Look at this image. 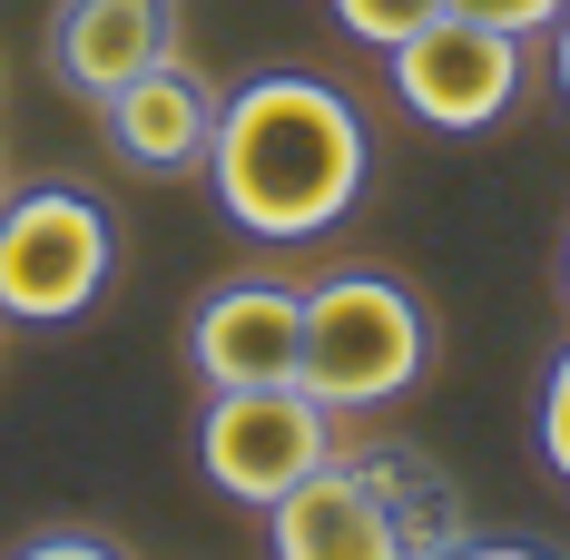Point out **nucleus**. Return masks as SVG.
I'll return each mask as SVG.
<instances>
[{
    "instance_id": "11",
    "label": "nucleus",
    "mask_w": 570,
    "mask_h": 560,
    "mask_svg": "<svg viewBox=\"0 0 570 560\" xmlns=\"http://www.w3.org/2000/svg\"><path fill=\"white\" fill-rule=\"evenodd\" d=\"M325 10L344 20V40H364V50H394V40H413V30H423L443 0H325Z\"/></svg>"
},
{
    "instance_id": "14",
    "label": "nucleus",
    "mask_w": 570,
    "mask_h": 560,
    "mask_svg": "<svg viewBox=\"0 0 570 560\" xmlns=\"http://www.w3.org/2000/svg\"><path fill=\"white\" fill-rule=\"evenodd\" d=\"M443 560H561V551H541V541H492V531H462Z\"/></svg>"
},
{
    "instance_id": "10",
    "label": "nucleus",
    "mask_w": 570,
    "mask_h": 560,
    "mask_svg": "<svg viewBox=\"0 0 570 560\" xmlns=\"http://www.w3.org/2000/svg\"><path fill=\"white\" fill-rule=\"evenodd\" d=\"M531 443H541V462H551V482L570 492V344L541 364V393H531Z\"/></svg>"
},
{
    "instance_id": "17",
    "label": "nucleus",
    "mask_w": 570,
    "mask_h": 560,
    "mask_svg": "<svg viewBox=\"0 0 570 560\" xmlns=\"http://www.w3.org/2000/svg\"><path fill=\"white\" fill-rule=\"evenodd\" d=\"M0 197H10V158H0Z\"/></svg>"
},
{
    "instance_id": "3",
    "label": "nucleus",
    "mask_w": 570,
    "mask_h": 560,
    "mask_svg": "<svg viewBox=\"0 0 570 560\" xmlns=\"http://www.w3.org/2000/svg\"><path fill=\"white\" fill-rule=\"evenodd\" d=\"M433 374V315L423 295L384 266H335V276L305 285V354H295V384L315 393L335 423L354 413H384Z\"/></svg>"
},
{
    "instance_id": "16",
    "label": "nucleus",
    "mask_w": 570,
    "mask_h": 560,
    "mask_svg": "<svg viewBox=\"0 0 570 560\" xmlns=\"http://www.w3.org/2000/svg\"><path fill=\"white\" fill-rule=\"evenodd\" d=\"M561 295H570V236H561Z\"/></svg>"
},
{
    "instance_id": "15",
    "label": "nucleus",
    "mask_w": 570,
    "mask_h": 560,
    "mask_svg": "<svg viewBox=\"0 0 570 560\" xmlns=\"http://www.w3.org/2000/svg\"><path fill=\"white\" fill-rule=\"evenodd\" d=\"M551 89H561V109H570V10H561V30H551Z\"/></svg>"
},
{
    "instance_id": "8",
    "label": "nucleus",
    "mask_w": 570,
    "mask_h": 560,
    "mask_svg": "<svg viewBox=\"0 0 570 560\" xmlns=\"http://www.w3.org/2000/svg\"><path fill=\"white\" fill-rule=\"evenodd\" d=\"M40 50H50L59 89L99 109L109 89H128V79H148L187 50V10L177 0H59Z\"/></svg>"
},
{
    "instance_id": "1",
    "label": "nucleus",
    "mask_w": 570,
    "mask_h": 560,
    "mask_svg": "<svg viewBox=\"0 0 570 560\" xmlns=\"http://www.w3.org/2000/svg\"><path fill=\"white\" fill-rule=\"evenodd\" d=\"M207 187H217L227 226H246L256 246L335 236L374 187V118L315 69H256V79L217 89Z\"/></svg>"
},
{
    "instance_id": "5",
    "label": "nucleus",
    "mask_w": 570,
    "mask_h": 560,
    "mask_svg": "<svg viewBox=\"0 0 570 560\" xmlns=\"http://www.w3.org/2000/svg\"><path fill=\"white\" fill-rule=\"evenodd\" d=\"M394 99L413 128L433 138H492L512 128L521 99H531V40L492 30V20H462V10H433L413 40H394Z\"/></svg>"
},
{
    "instance_id": "13",
    "label": "nucleus",
    "mask_w": 570,
    "mask_h": 560,
    "mask_svg": "<svg viewBox=\"0 0 570 560\" xmlns=\"http://www.w3.org/2000/svg\"><path fill=\"white\" fill-rule=\"evenodd\" d=\"M10 560H128V551H118L109 531H30Z\"/></svg>"
},
{
    "instance_id": "9",
    "label": "nucleus",
    "mask_w": 570,
    "mask_h": 560,
    "mask_svg": "<svg viewBox=\"0 0 570 560\" xmlns=\"http://www.w3.org/2000/svg\"><path fill=\"white\" fill-rule=\"evenodd\" d=\"M99 128H109L118 168L138 177H207V138H217V89L197 79V69H148V79H128L99 99Z\"/></svg>"
},
{
    "instance_id": "12",
    "label": "nucleus",
    "mask_w": 570,
    "mask_h": 560,
    "mask_svg": "<svg viewBox=\"0 0 570 560\" xmlns=\"http://www.w3.org/2000/svg\"><path fill=\"white\" fill-rule=\"evenodd\" d=\"M443 10H462V20H492V30H512V40H551L570 0H443Z\"/></svg>"
},
{
    "instance_id": "2",
    "label": "nucleus",
    "mask_w": 570,
    "mask_h": 560,
    "mask_svg": "<svg viewBox=\"0 0 570 560\" xmlns=\"http://www.w3.org/2000/svg\"><path fill=\"white\" fill-rule=\"evenodd\" d=\"M462 531L472 511L413 443H335L266 502V560H443Z\"/></svg>"
},
{
    "instance_id": "4",
    "label": "nucleus",
    "mask_w": 570,
    "mask_h": 560,
    "mask_svg": "<svg viewBox=\"0 0 570 560\" xmlns=\"http://www.w3.org/2000/svg\"><path fill=\"white\" fill-rule=\"evenodd\" d=\"M118 285V217L109 197L40 177L0 197V325H79Z\"/></svg>"
},
{
    "instance_id": "6",
    "label": "nucleus",
    "mask_w": 570,
    "mask_h": 560,
    "mask_svg": "<svg viewBox=\"0 0 570 560\" xmlns=\"http://www.w3.org/2000/svg\"><path fill=\"white\" fill-rule=\"evenodd\" d=\"M335 443H344V423L305 384H246V393L197 403V472H207V492H227L246 511L285 502Z\"/></svg>"
},
{
    "instance_id": "7",
    "label": "nucleus",
    "mask_w": 570,
    "mask_h": 560,
    "mask_svg": "<svg viewBox=\"0 0 570 560\" xmlns=\"http://www.w3.org/2000/svg\"><path fill=\"white\" fill-rule=\"evenodd\" d=\"M295 354H305V285L295 276H227L187 305V374H197V393L295 384Z\"/></svg>"
}]
</instances>
